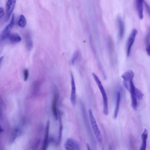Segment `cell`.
Here are the masks:
<instances>
[{
    "label": "cell",
    "instance_id": "25",
    "mask_svg": "<svg viewBox=\"0 0 150 150\" xmlns=\"http://www.w3.org/2000/svg\"><path fill=\"white\" fill-rule=\"evenodd\" d=\"M144 5L145 6L146 10L147 12L148 13L149 15L150 14V8H149V6L148 4L145 2V1H144Z\"/></svg>",
    "mask_w": 150,
    "mask_h": 150
},
{
    "label": "cell",
    "instance_id": "2",
    "mask_svg": "<svg viewBox=\"0 0 150 150\" xmlns=\"http://www.w3.org/2000/svg\"><path fill=\"white\" fill-rule=\"evenodd\" d=\"M88 112L94 134L100 144L103 145V140L102 135L91 109H88Z\"/></svg>",
    "mask_w": 150,
    "mask_h": 150
},
{
    "label": "cell",
    "instance_id": "13",
    "mask_svg": "<svg viewBox=\"0 0 150 150\" xmlns=\"http://www.w3.org/2000/svg\"><path fill=\"white\" fill-rule=\"evenodd\" d=\"M148 135V130L145 128L141 135L142 143L139 150H146Z\"/></svg>",
    "mask_w": 150,
    "mask_h": 150
},
{
    "label": "cell",
    "instance_id": "21",
    "mask_svg": "<svg viewBox=\"0 0 150 150\" xmlns=\"http://www.w3.org/2000/svg\"><path fill=\"white\" fill-rule=\"evenodd\" d=\"M20 134V130L16 128L14 129L12 135V139L13 140L17 137Z\"/></svg>",
    "mask_w": 150,
    "mask_h": 150
},
{
    "label": "cell",
    "instance_id": "16",
    "mask_svg": "<svg viewBox=\"0 0 150 150\" xmlns=\"http://www.w3.org/2000/svg\"><path fill=\"white\" fill-rule=\"evenodd\" d=\"M8 38L13 43L19 42L22 39L20 35L16 33L10 34Z\"/></svg>",
    "mask_w": 150,
    "mask_h": 150
},
{
    "label": "cell",
    "instance_id": "26",
    "mask_svg": "<svg viewBox=\"0 0 150 150\" xmlns=\"http://www.w3.org/2000/svg\"><path fill=\"white\" fill-rule=\"evenodd\" d=\"M4 10L2 7H0V18H2L4 15Z\"/></svg>",
    "mask_w": 150,
    "mask_h": 150
},
{
    "label": "cell",
    "instance_id": "20",
    "mask_svg": "<svg viewBox=\"0 0 150 150\" xmlns=\"http://www.w3.org/2000/svg\"><path fill=\"white\" fill-rule=\"evenodd\" d=\"M135 92L137 99L139 100H141L142 99L144 94L140 90L135 87Z\"/></svg>",
    "mask_w": 150,
    "mask_h": 150
},
{
    "label": "cell",
    "instance_id": "23",
    "mask_svg": "<svg viewBox=\"0 0 150 150\" xmlns=\"http://www.w3.org/2000/svg\"><path fill=\"white\" fill-rule=\"evenodd\" d=\"M23 75L24 80L26 81L28 79L29 75V71L28 69H24L23 71Z\"/></svg>",
    "mask_w": 150,
    "mask_h": 150
},
{
    "label": "cell",
    "instance_id": "9",
    "mask_svg": "<svg viewBox=\"0 0 150 150\" xmlns=\"http://www.w3.org/2000/svg\"><path fill=\"white\" fill-rule=\"evenodd\" d=\"M16 2V0H8L6 4V21H8L13 11Z\"/></svg>",
    "mask_w": 150,
    "mask_h": 150
},
{
    "label": "cell",
    "instance_id": "29",
    "mask_svg": "<svg viewBox=\"0 0 150 150\" xmlns=\"http://www.w3.org/2000/svg\"><path fill=\"white\" fill-rule=\"evenodd\" d=\"M4 59L3 56H2L0 57V65L3 61Z\"/></svg>",
    "mask_w": 150,
    "mask_h": 150
},
{
    "label": "cell",
    "instance_id": "8",
    "mask_svg": "<svg viewBox=\"0 0 150 150\" xmlns=\"http://www.w3.org/2000/svg\"><path fill=\"white\" fill-rule=\"evenodd\" d=\"M71 92L70 97L71 101L73 105L76 103V88L74 78L73 74L71 73Z\"/></svg>",
    "mask_w": 150,
    "mask_h": 150
},
{
    "label": "cell",
    "instance_id": "7",
    "mask_svg": "<svg viewBox=\"0 0 150 150\" xmlns=\"http://www.w3.org/2000/svg\"><path fill=\"white\" fill-rule=\"evenodd\" d=\"M135 87L132 81L130 83L129 91L130 92L131 94L132 107L134 110H136L137 108L138 103L137 99L135 94Z\"/></svg>",
    "mask_w": 150,
    "mask_h": 150
},
{
    "label": "cell",
    "instance_id": "30",
    "mask_svg": "<svg viewBox=\"0 0 150 150\" xmlns=\"http://www.w3.org/2000/svg\"><path fill=\"white\" fill-rule=\"evenodd\" d=\"M4 130L1 127L0 125V133H1Z\"/></svg>",
    "mask_w": 150,
    "mask_h": 150
},
{
    "label": "cell",
    "instance_id": "28",
    "mask_svg": "<svg viewBox=\"0 0 150 150\" xmlns=\"http://www.w3.org/2000/svg\"><path fill=\"white\" fill-rule=\"evenodd\" d=\"M86 145L87 150H91L90 147L88 144H87Z\"/></svg>",
    "mask_w": 150,
    "mask_h": 150
},
{
    "label": "cell",
    "instance_id": "11",
    "mask_svg": "<svg viewBox=\"0 0 150 150\" xmlns=\"http://www.w3.org/2000/svg\"><path fill=\"white\" fill-rule=\"evenodd\" d=\"M118 29V35L120 39L122 38L124 36L125 31V26L123 22L122 18L118 17L117 18Z\"/></svg>",
    "mask_w": 150,
    "mask_h": 150
},
{
    "label": "cell",
    "instance_id": "24",
    "mask_svg": "<svg viewBox=\"0 0 150 150\" xmlns=\"http://www.w3.org/2000/svg\"><path fill=\"white\" fill-rule=\"evenodd\" d=\"M3 102L1 98H0V119H1L3 113Z\"/></svg>",
    "mask_w": 150,
    "mask_h": 150
},
{
    "label": "cell",
    "instance_id": "10",
    "mask_svg": "<svg viewBox=\"0 0 150 150\" xmlns=\"http://www.w3.org/2000/svg\"><path fill=\"white\" fill-rule=\"evenodd\" d=\"M50 124V121L48 120L45 128V135L43 142L42 150H46L48 146Z\"/></svg>",
    "mask_w": 150,
    "mask_h": 150
},
{
    "label": "cell",
    "instance_id": "1",
    "mask_svg": "<svg viewBox=\"0 0 150 150\" xmlns=\"http://www.w3.org/2000/svg\"><path fill=\"white\" fill-rule=\"evenodd\" d=\"M92 74L102 94L103 103V113L105 115H108L109 111L108 100L106 92L98 76L94 73H93Z\"/></svg>",
    "mask_w": 150,
    "mask_h": 150
},
{
    "label": "cell",
    "instance_id": "6",
    "mask_svg": "<svg viewBox=\"0 0 150 150\" xmlns=\"http://www.w3.org/2000/svg\"><path fill=\"white\" fill-rule=\"evenodd\" d=\"M64 146L66 150H80L79 146L78 143L71 138H69L67 140Z\"/></svg>",
    "mask_w": 150,
    "mask_h": 150
},
{
    "label": "cell",
    "instance_id": "18",
    "mask_svg": "<svg viewBox=\"0 0 150 150\" xmlns=\"http://www.w3.org/2000/svg\"><path fill=\"white\" fill-rule=\"evenodd\" d=\"M26 24V19L23 15L20 16L18 22V25L21 28H24Z\"/></svg>",
    "mask_w": 150,
    "mask_h": 150
},
{
    "label": "cell",
    "instance_id": "19",
    "mask_svg": "<svg viewBox=\"0 0 150 150\" xmlns=\"http://www.w3.org/2000/svg\"><path fill=\"white\" fill-rule=\"evenodd\" d=\"M59 136L58 137V142H59L61 140L62 137V133L63 129V126L62 123L61 118L60 115L59 114Z\"/></svg>",
    "mask_w": 150,
    "mask_h": 150
},
{
    "label": "cell",
    "instance_id": "22",
    "mask_svg": "<svg viewBox=\"0 0 150 150\" xmlns=\"http://www.w3.org/2000/svg\"><path fill=\"white\" fill-rule=\"evenodd\" d=\"M79 54V52L77 51H76L74 53L71 60V63L72 65H74L78 58Z\"/></svg>",
    "mask_w": 150,
    "mask_h": 150
},
{
    "label": "cell",
    "instance_id": "3",
    "mask_svg": "<svg viewBox=\"0 0 150 150\" xmlns=\"http://www.w3.org/2000/svg\"><path fill=\"white\" fill-rule=\"evenodd\" d=\"M134 76V72L131 70H128L125 72L121 76L123 79L124 86L129 91L130 83L133 81Z\"/></svg>",
    "mask_w": 150,
    "mask_h": 150
},
{
    "label": "cell",
    "instance_id": "12",
    "mask_svg": "<svg viewBox=\"0 0 150 150\" xmlns=\"http://www.w3.org/2000/svg\"><path fill=\"white\" fill-rule=\"evenodd\" d=\"M144 1L137 0L136 2V6L139 17L140 19H142L143 18V4Z\"/></svg>",
    "mask_w": 150,
    "mask_h": 150
},
{
    "label": "cell",
    "instance_id": "15",
    "mask_svg": "<svg viewBox=\"0 0 150 150\" xmlns=\"http://www.w3.org/2000/svg\"><path fill=\"white\" fill-rule=\"evenodd\" d=\"M120 99L121 93L119 91H118L117 93L115 107L113 114V118L115 119L117 118V116L119 108Z\"/></svg>",
    "mask_w": 150,
    "mask_h": 150
},
{
    "label": "cell",
    "instance_id": "14",
    "mask_svg": "<svg viewBox=\"0 0 150 150\" xmlns=\"http://www.w3.org/2000/svg\"><path fill=\"white\" fill-rule=\"evenodd\" d=\"M58 100L57 94H55L52 105V109L54 117L56 120L58 119V113L56 107V104Z\"/></svg>",
    "mask_w": 150,
    "mask_h": 150
},
{
    "label": "cell",
    "instance_id": "17",
    "mask_svg": "<svg viewBox=\"0 0 150 150\" xmlns=\"http://www.w3.org/2000/svg\"><path fill=\"white\" fill-rule=\"evenodd\" d=\"M25 42L27 49L28 50H31L33 47V43L31 38L30 35H25Z\"/></svg>",
    "mask_w": 150,
    "mask_h": 150
},
{
    "label": "cell",
    "instance_id": "5",
    "mask_svg": "<svg viewBox=\"0 0 150 150\" xmlns=\"http://www.w3.org/2000/svg\"><path fill=\"white\" fill-rule=\"evenodd\" d=\"M137 33V30L135 29H133L128 38L126 46L127 54L128 57L129 56L131 47L134 43Z\"/></svg>",
    "mask_w": 150,
    "mask_h": 150
},
{
    "label": "cell",
    "instance_id": "4",
    "mask_svg": "<svg viewBox=\"0 0 150 150\" xmlns=\"http://www.w3.org/2000/svg\"><path fill=\"white\" fill-rule=\"evenodd\" d=\"M14 15L13 14L9 23L6 26L2 31L1 35V38L4 40L8 38L11 29L13 28L15 22Z\"/></svg>",
    "mask_w": 150,
    "mask_h": 150
},
{
    "label": "cell",
    "instance_id": "27",
    "mask_svg": "<svg viewBox=\"0 0 150 150\" xmlns=\"http://www.w3.org/2000/svg\"><path fill=\"white\" fill-rule=\"evenodd\" d=\"M146 51L147 54L149 55V56L150 55V46L146 47Z\"/></svg>",
    "mask_w": 150,
    "mask_h": 150
}]
</instances>
